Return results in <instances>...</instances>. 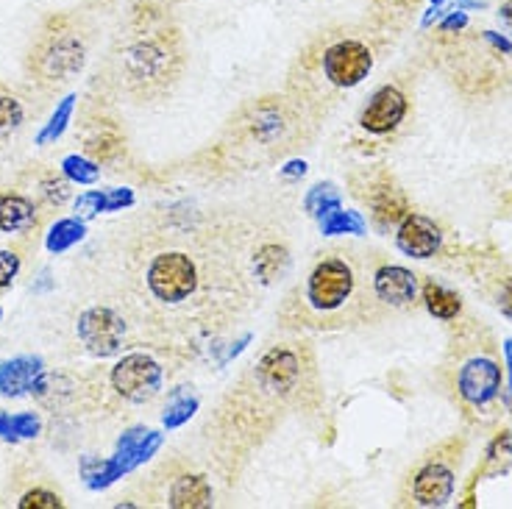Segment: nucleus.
Instances as JSON below:
<instances>
[{
	"instance_id": "obj_1",
	"label": "nucleus",
	"mask_w": 512,
	"mask_h": 509,
	"mask_svg": "<svg viewBox=\"0 0 512 509\" xmlns=\"http://www.w3.org/2000/svg\"><path fill=\"white\" fill-rule=\"evenodd\" d=\"M195 284H198L195 265L190 256L179 251L159 254L148 268V287L165 304H179L184 298H190Z\"/></svg>"
},
{
	"instance_id": "obj_2",
	"label": "nucleus",
	"mask_w": 512,
	"mask_h": 509,
	"mask_svg": "<svg viewBox=\"0 0 512 509\" xmlns=\"http://www.w3.org/2000/svg\"><path fill=\"white\" fill-rule=\"evenodd\" d=\"M112 384L123 398L145 404L162 390V368L148 354H128L112 370Z\"/></svg>"
},
{
	"instance_id": "obj_3",
	"label": "nucleus",
	"mask_w": 512,
	"mask_h": 509,
	"mask_svg": "<svg viewBox=\"0 0 512 509\" xmlns=\"http://www.w3.org/2000/svg\"><path fill=\"white\" fill-rule=\"evenodd\" d=\"M373 67L371 48L359 39H343L323 53V73L332 81L334 87H357L359 81H365Z\"/></svg>"
},
{
	"instance_id": "obj_4",
	"label": "nucleus",
	"mask_w": 512,
	"mask_h": 509,
	"mask_svg": "<svg viewBox=\"0 0 512 509\" xmlns=\"http://www.w3.org/2000/svg\"><path fill=\"white\" fill-rule=\"evenodd\" d=\"M126 323L109 306H92L78 318V337L95 357H112L123 345Z\"/></svg>"
},
{
	"instance_id": "obj_5",
	"label": "nucleus",
	"mask_w": 512,
	"mask_h": 509,
	"mask_svg": "<svg viewBox=\"0 0 512 509\" xmlns=\"http://www.w3.org/2000/svg\"><path fill=\"white\" fill-rule=\"evenodd\" d=\"M354 290V273L343 259H326L309 276V304L323 312H332L346 304V298Z\"/></svg>"
},
{
	"instance_id": "obj_6",
	"label": "nucleus",
	"mask_w": 512,
	"mask_h": 509,
	"mask_svg": "<svg viewBox=\"0 0 512 509\" xmlns=\"http://www.w3.org/2000/svg\"><path fill=\"white\" fill-rule=\"evenodd\" d=\"M45 362L39 357H17L0 362V393L17 398L23 393H42L45 390Z\"/></svg>"
},
{
	"instance_id": "obj_7",
	"label": "nucleus",
	"mask_w": 512,
	"mask_h": 509,
	"mask_svg": "<svg viewBox=\"0 0 512 509\" xmlns=\"http://www.w3.org/2000/svg\"><path fill=\"white\" fill-rule=\"evenodd\" d=\"M501 387V370L493 359H471L460 373V395L474 404L482 407L487 401H493Z\"/></svg>"
},
{
	"instance_id": "obj_8",
	"label": "nucleus",
	"mask_w": 512,
	"mask_h": 509,
	"mask_svg": "<svg viewBox=\"0 0 512 509\" xmlns=\"http://www.w3.org/2000/svg\"><path fill=\"white\" fill-rule=\"evenodd\" d=\"M407 115V98L396 87H382L368 103V109L362 112V128L371 134H387L404 120Z\"/></svg>"
},
{
	"instance_id": "obj_9",
	"label": "nucleus",
	"mask_w": 512,
	"mask_h": 509,
	"mask_svg": "<svg viewBox=\"0 0 512 509\" xmlns=\"http://www.w3.org/2000/svg\"><path fill=\"white\" fill-rule=\"evenodd\" d=\"M162 448V434L151 432V429H128L120 440H117V451L112 462H115V468L120 471V476H126L134 468H140L142 462H148V459L154 457L156 451Z\"/></svg>"
},
{
	"instance_id": "obj_10",
	"label": "nucleus",
	"mask_w": 512,
	"mask_h": 509,
	"mask_svg": "<svg viewBox=\"0 0 512 509\" xmlns=\"http://www.w3.org/2000/svg\"><path fill=\"white\" fill-rule=\"evenodd\" d=\"M398 248L412 259H429L437 254L440 248V229L429 217L423 215H407L401 229L396 234Z\"/></svg>"
},
{
	"instance_id": "obj_11",
	"label": "nucleus",
	"mask_w": 512,
	"mask_h": 509,
	"mask_svg": "<svg viewBox=\"0 0 512 509\" xmlns=\"http://www.w3.org/2000/svg\"><path fill=\"white\" fill-rule=\"evenodd\" d=\"M170 59H173V53L165 39H145L128 51V70L140 81H159L167 76Z\"/></svg>"
},
{
	"instance_id": "obj_12",
	"label": "nucleus",
	"mask_w": 512,
	"mask_h": 509,
	"mask_svg": "<svg viewBox=\"0 0 512 509\" xmlns=\"http://www.w3.org/2000/svg\"><path fill=\"white\" fill-rule=\"evenodd\" d=\"M451 493H454V473L437 462L426 465L412 482V496L421 507H443Z\"/></svg>"
},
{
	"instance_id": "obj_13",
	"label": "nucleus",
	"mask_w": 512,
	"mask_h": 509,
	"mask_svg": "<svg viewBox=\"0 0 512 509\" xmlns=\"http://www.w3.org/2000/svg\"><path fill=\"white\" fill-rule=\"evenodd\" d=\"M259 382L265 384L268 390H293L298 376H301V368H298V359H295L293 351H284V348H273L270 354H265V359L259 362Z\"/></svg>"
},
{
	"instance_id": "obj_14",
	"label": "nucleus",
	"mask_w": 512,
	"mask_h": 509,
	"mask_svg": "<svg viewBox=\"0 0 512 509\" xmlns=\"http://www.w3.org/2000/svg\"><path fill=\"white\" fill-rule=\"evenodd\" d=\"M81 64H84V48L76 37L53 39L45 48V56H42V70L56 81H64V78L78 73Z\"/></svg>"
},
{
	"instance_id": "obj_15",
	"label": "nucleus",
	"mask_w": 512,
	"mask_h": 509,
	"mask_svg": "<svg viewBox=\"0 0 512 509\" xmlns=\"http://www.w3.org/2000/svg\"><path fill=\"white\" fill-rule=\"evenodd\" d=\"M376 295L393 306H407L415 301L418 293V279L407 268H382L373 276Z\"/></svg>"
},
{
	"instance_id": "obj_16",
	"label": "nucleus",
	"mask_w": 512,
	"mask_h": 509,
	"mask_svg": "<svg viewBox=\"0 0 512 509\" xmlns=\"http://www.w3.org/2000/svg\"><path fill=\"white\" fill-rule=\"evenodd\" d=\"M170 504L176 509L212 507V484L204 476H181L170 490Z\"/></svg>"
},
{
	"instance_id": "obj_17",
	"label": "nucleus",
	"mask_w": 512,
	"mask_h": 509,
	"mask_svg": "<svg viewBox=\"0 0 512 509\" xmlns=\"http://www.w3.org/2000/svg\"><path fill=\"white\" fill-rule=\"evenodd\" d=\"M34 206L23 195H6L0 198V231H26L34 226Z\"/></svg>"
},
{
	"instance_id": "obj_18",
	"label": "nucleus",
	"mask_w": 512,
	"mask_h": 509,
	"mask_svg": "<svg viewBox=\"0 0 512 509\" xmlns=\"http://www.w3.org/2000/svg\"><path fill=\"white\" fill-rule=\"evenodd\" d=\"M423 304L426 309L440 320H451L460 315V295L451 293L446 287H440L435 281H429L426 287H423Z\"/></svg>"
},
{
	"instance_id": "obj_19",
	"label": "nucleus",
	"mask_w": 512,
	"mask_h": 509,
	"mask_svg": "<svg viewBox=\"0 0 512 509\" xmlns=\"http://www.w3.org/2000/svg\"><path fill=\"white\" fill-rule=\"evenodd\" d=\"M320 231L326 237H337V234H365V220L357 212H346L343 206H334L329 212L318 217Z\"/></svg>"
},
{
	"instance_id": "obj_20",
	"label": "nucleus",
	"mask_w": 512,
	"mask_h": 509,
	"mask_svg": "<svg viewBox=\"0 0 512 509\" xmlns=\"http://www.w3.org/2000/svg\"><path fill=\"white\" fill-rule=\"evenodd\" d=\"M84 234H87V229H84V220L67 217V220H59V223L48 231V240H45V245H48V251H51V254H64L67 248H73L76 242L84 240Z\"/></svg>"
},
{
	"instance_id": "obj_21",
	"label": "nucleus",
	"mask_w": 512,
	"mask_h": 509,
	"mask_svg": "<svg viewBox=\"0 0 512 509\" xmlns=\"http://www.w3.org/2000/svg\"><path fill=\"white\" fill-rule=\"evenodd\" d=\"M81 476H84V482H87L90 490H103V487L115 484L117 479H123L112 459H95V457L81 459Z\"/></svg>"
},
{
	"instance_id": "obj_22",
	"label": "nucleus",
	"mask_w": 512,
	"mask_h": 509,
	"mask_svg": "<svg viewBox=\"0 0 512 509\" xmlns=\"http://www.w3.org/2000/svg\"><path fill=\"white\" fill-rule=\"evenodd\" d=\"M73 106H76V95H67L59 106H56V112L48 120V126L39 131L37 145H48V142L59 140L64 134V128L70 123V117H73Z\"/></svg>"
},
{
	"instance_id": "obj_23",
	"label": "nucleus",
	"mask_w": 512,
	"mask_h": 509,
	"mask_svg": "<svg viewBox=\"0 0 512 509\" xmlns=\"http://www.w3.org/2000/svg\"><path fill=\"white\" fill-rule=\"evenodd\" d=\"M284 268H287V254H284V248H279V245H268V248H262L259 256H256V273L265 281L279 279Z\"/></svg>"
},
{
	"instance_id": "obj_24",
	"label": "nucleus",
	"mask_w": 512,
	"mask_h": 509,
	"mask_svg": "<svg viewBox=\"0 0 512 509\" xmlns=\"http://www.w3.org/2000/svg\"><path fill=\"white\" fill-rule=\"evenodd\" d=\"M62 170L64 176L70 181H76V184H95L98 176H101V167L90 162V159H84V156H78V153L64 159Z\"/></svg>"
},
{
	"instance_id": "obj_25",
	"label": "nucleus",
	"mask_w": 512,
	"mask_h": 509,
	"mask_svg": "<svg viewBox=\"0 0 512 509\" xmlns=\"http://www.w3.org/2000/svg\"><path fill=\"white\" fill-rule=\"evenodd\" d=\"M195 412H198V401L190 398V395L176 393L173 395V401H170L165 409V426L167 429H179V426H184Z\"/></svg>"
},
{
	"instance_id": "obj_26",
	"label": "nucleus",
	"mask_w": 512,
	"mask_h": 509,
	"mask_svg": "<svg viewBox=\"0 0 512 509\" xmlns=\"http://www.w3.org/2000/svg\"><path fill=\"white\" fill-rule=\"evenodd\" d=\"M512 465V432H504L493 440V446L487 451V471L504 473Z\"/></svg>"
},
{
	"instance_id": "obj_27",
	"label": "nucleus",
	"mask_w": 512,
	"mask_h": 509,
	"mask_svg": "<svg viewBox=\"0 0 512 509\" xmlns=\"http://www.w3.org/2000/svg\"><path fill=\"white\" fill-rule=\"evenodd\" d=\"M334 206H340V192L334 190L332 184H318V187H312L307 195V209L309 215L320 217L323 212H329Z\"/></svg>"
},
{
	"instance_id": "obj_28",
	"label": "nucleus",
	"mask_w": 512,
	"mask_h": 509,
	"mask_svg": "<svg viewBox=\"0 0 512 509\" xmlns=\"http://www.w3.org/2000/svg\"><path fill=\"white\" fill-rule=\"evenodd\" d=\"M20 123H23V106L9 95H0V134H9Z\"/></svg>"
},
{
	"instance_id": "obj_29",
	"label": "nucleus",
	"mask_w": 512,
	"mask_h": 509,
	"mask_svg": "<svg viewBox=\"0 0 512 509\" xmlns=\"http://www.w3.org/2000/svg\"><path fill=\"white\" fill-rule=\"evenodd\" d=\"M76 209L84 220L98 217L101 212H106V192H84V195H78Z\"/></svg>"
},
{
	"instance_id": "obj_30",
	"label": "nucleus",
	"mask_w": 512,
	"mask_h": 509,
	"mask_svg": "<svg viewBox=\"0 0 512 509\" xmlns=\"http://www.w3.org/2000/svg\"><path fill=\"white\" fill-rule=\"evenodd\" d=\"M62 507V498L53 496L48 490H31L20 501V509H59Z\"/></svg>"
},
{
	"instance_id": "obj_31",
	"label": "nucleus",
	"mask_w": 512,
	"mask_h": 509,
	"mask_svg": "<svg viewBox=\"0 0 512 509\" xmlns=\"http://www.w3.org/2000/svg\"><path fill=\"white\" fill-rule=\"evenodd\" d=\"M20 270V259L12 251H0V287H9Z\"/></svg>"
},
{
	"instance_id": "obj_32",
	"label": "nucleus",
	"mask_w": 512,
	"mask_h": 509,
	"mask_svg": "<svg viewBox=\"0 0 512 509\" xmlns=\"http://www.w3.org/2000/svg\"><path fill=\"white\" fill-rule=\"evenodd\" d=\"M131 204H134V192L126 190V187L106 192V212H120V209H126Z\"/></svg>"
},
{
	"instance_id": "obj_33",
	"label": "nucleus",
	"mask_w": 512,
	"mask_h": 509,
	"mask_svg": "<svg viewBox=\"0 0 512 509\" xmlns=\"http://www.w3.org/2000/svg\"><path fill=\"white\" fill-rule=\"evenodd\" d=\"M0 440L6 443H20V434H17V418L9 412H0Z\"/></svg>"
},
{
	"instance_id": "obj_34",
	"label": "nucleus",
	"mask_w": 512,
	"mask_h": 509,
	"mask_svg": "<svg viewBox=\"0 0 512 509\" xmlns=\"http://www.w3.org/2000/svg\"><path fill=\"white\" fill-rule=\"evenodd\" d=\"M279 123H276V117H259V123H256V137L259 140H270V137H276L279 134Z\"/></svg>"
},
{
	"instance_id": "obj_35",
	"label": "nucleus",
	"mask_w": 512,
	"mask_h": 509,
	"mask_svg": "<svg viewBox=\"0 0 512 509\" xmlns=\"http://www.w3.org/2000/svg\"><path fill=\"white\" fill-rule=\"evenodd\" d=\"M304 173H307V162H301V159H293L282 167L284 179H301Z\"/></svg>"
},
{
	"instance_id": "obj_36",
	"label": "nucleus",
	"mask_w": 512,
	"mask_h": 509,
	"mask_svg": "<svg viewBox=\"0 0 512 509\" xmlns=\"http://www.w3.org/2000/svg\"><path fill=\"white\" fill-rule=\"evenodd\" d=\"M499 306H501V312H504L507 318H512V279H507L504 290H501Z\"/></svg>"
},
{
	"instance_id": "obj_37",
	"label": "nucleus",
	"mask_w": 512,
	"mask_h": 509,
	"mask_svg": "<svg viewBox=\"0 0 512 509\" xmlns=\"http://www.w3.org/2000/svg\"><path fill=\"white\" fill-rule=\"evenodd\" d=\"M499 20H501V26L507 28V31L512 34V0H507V3L499 9Z\"/></svg>"
},
{
	"instance_id": "obj_38",
	"label": "nucleus",
	"mask_w": 512,
	"mask_h": 509,
	"mask_svg": "<svg viewBox=\"0 0 512 509\" xmlns=\"http://www.w3.org/2000/svg\"><path fill=\"white\" fill-rule=\"evenodd\" d=\"M465 23H468V20H465V14H454V17H448L446 23H443V31H454V28L460 31Z\"/></svg>"
},
{
	"instance_id": "obj_39",
	"label": "nucleus",
	"mask_w": 512,
	"mask_h": 509,
	"mask_svg": "<svg viewBox=\"0 0 512 509\" xmlns=\"http://www.w3.org/2000/svg\"><path fill=\"white\" fill-rule=\"evenodd\" d=\"M487 39H490V42H493L496 48H501V51H504V53H512V45H510V42H507V39L496 37L493 31H487Z\"/></svg>"
},
{
	"instance_id": "obj_40",
	"label": "nucleus",
	"mask_w": 512,
	"mask_h": 509,
	"mask_svg": "<svg viewBox=\"0 0 512 509\" xmlns=\"http://www.w3.org/2000/svg\"><path fill=\"white\" fill-rule=\"evenodd\" d=\"M507 365H510V393H512V340H507Z\"/></svg>"
},
{
	"instance_id": "obj_41",
	"label": "nucleus",
	"mask_w": 512,
	"mask_h": 509,
	"mask_svg": "<svg viewBox=\"0 0 512 509\" xmlns=\"http://www.w3.org/2000/svg\"><path fill=\"white\" fill-rule=\"evenodd\" d=\"M460 6H485V0H460Z\"/></svg>"
},
{
	"instance_id": "obj_42",
	"label": "nucleus",
	"mask_w": 512,
	"mask_h": 509,
	"mask_svg": "<svg viewBox=\"0 0 512 509\" xmlns=\"http://www.w3.org/2000/svg\"><path fill=\"white\" fill-rule=\"evenodd\" d=\"M387 3H393V6H410L415 0H387Z\"/></svg>"
},
{
	"instance_id": "obj_43",
	"label": "nucleus",
	"mask_w": 512,
	"mask_h": 509,
	"mask_svg": "<svg viewBox=\"0 0 512 509\" xmlns=\"http://www.w3.org/2000/svg\"><path fill=\"white\" fill-rule=\"evenodd\" d=\"M0 318H3V309H0Z\"/></svg>"
}]
</instances>
